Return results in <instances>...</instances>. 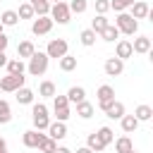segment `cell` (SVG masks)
Here are the masks:
<instances>
[{
  "label": "cell",
  "instance_id": "1",
  "mask_svg": "<svg viewBox=\"0 0 153 153\" xmlns=\"http://www.w3.org/2000/svg\"><path fill=\"white\" fill-rule=\"evenodd\" d=\"M48 62H50V57L45 55V53H33L31 57H29V65H26V69H29V74L31 76H41V74H45V69H48Z\"/></svg>",
  "mask_w": 153,
  "mask_h": 153
},
{
  "label": "cell",
  "instance_id": "2",
  "mask_svg": "<svg viewBox=\"0 0 153 153\" xmlns=\"http://www.w3.org/2000/svg\"><path fill=\"white\" fill-rule=\"evenodd\" d=\"M31 120H33V129H36V131L48 129V124H50L48 108H45L43 103H33V108H31Z\"/></svg>",
  "mask_w": 153,
  "mask_h": 153
},
{
  "label": "cell",
  "instance_id": "3",
  "mask_svg": "<svg viewBox=\"0 0 153 153\" xmlns=\"http://www.w3.org/2000/svg\"><path fill=\"white\" fill-rule=\"evenodd\" d=\"M115 26H117L120 33H127V36H134V33L139 31V22H136L129 12H120L117 19H115Z\"/></svg>",
  "mask_w": 153,
  "mask_h": 153
},
{
  "label": "cell",
  "instance_id": "4",
  "mask_svg": "<svg viewBox=\"0 0 153 153\" xmlns=\"http://www.w3.org/2000/svg\"><path fill=\"white\" fill-rule=\"evenodd\" d=\"M48 17L53 19V24H55V22H57V24H67V22L72 19V12H69L67 2H55V5H50Z\"/></svg>",
  "mask_w": 153,
  "mask_h": 153
},
{
  "label": "cell",
  "instance_id": "5",
  "mask_svg": "<svg viewBox=\"0 0 153 153\" xmlns=\"http://www.w3.org/2000/svg\"><path fill=\"white\" fill-rule=\"evenodd\" d=\"M24 74H7V76H0V91L5 93H14L17 88L24 86Z\"/></svg>",
  "mask_w": 153,
  "mask_h": 153
},
{
  "label": "cell",
  "instance_id": "6",
  "mask_svg": "<svg viewBox=\"0 0 153 153\" xmlns=\"http://www.w3.org/2000/svg\"><path fill=\"white\" fill-rule=\"evenodd\" d=\"M45 55L48 57H65L67 55V41L65 38H53L50 43H48V48H45Z\"/></svg>",
  "mask_w": 153,
  "mask_h": 153
},
{
  "label": "cell",
  "instance_id": "7",
  "mask_svg": "<svg viewBox=\"0 0 153 153\" xmlns=\"http://www.w3.org/2000/svg\"><path fill=\"white\" fill-rule=\"evenodd\" d=\"M96 96H98V108H100V110H105V108L115 100V88H112L110 84H103V86H98Z\"/></svg>",
  "mask_w": 153,
  "mask_h": 153
},
{
  "label": "cell",
  "instance_id": "8",
  "mask_svg": "<svg viewBox=\"0 0 153 153\" xmlns=\"http://www.w3.org/2000/svg\"><path fill=\"white\" fill-rule=\"evenodd\" d=\"M50 29H53V19L50 17H36L31 22V33L33 36H45V33H50Z\"/></svg>",
  "mask_w": 153,
  "mask_h": 153
},
{
  "label": "cell",
  "instance_id": "9",
  "mask_svg": "<svg viewBox=\"0 0 153 153\" xmlns=\"http://www.w3.org/2000/svg\"><path fill=\"white\" fill-rule=\"evenodd\" d=\"M43 139H45V134L36 131V129H29V131H24V134H22V143H24L26 148H38Z\"/></svg>",
  "mask_w": 153,
  "mask_h": 153
},
{
  "label": "cell",
  "instance_id": "10",
  "mask_svg": "<svg viewBox=\"0 0 153 153\" xmlns=\"http://www.w3.org/2000/svg\"><path fill=\"white\" fill-rule=\"evenodd\" d=\"M103 69H105V74H108V76H120V74L124 72V62H122L120 57H108Z\"/></svg>",
  "mask_w": 153,
  "mask_h": 153
},
{
  "label": "cell",
  "instance_id": "11",
  "mask_svg": "<svg viewBox=\"0 0 153 153\" xmlns=\"http://www.w3.org/2000/svg\"><path fill=\"white\" fill-rule=\"evenodd\" d=\"M48 136H50L53 141L65 139V136H67V124H65V122H57V120L50 122V124H48Z\"/></svg>",
  "mask_w": 153,
  "mask_h": 153
},
{
  "label": "cell",
  "instance_id": "12",
  "mask_svg": "<svg viewBox=\"0 0 153 153\" xmlns=\"http://www.w3.org/2000/svg\"><path fill=\"white\" fill-rule=\"evenodd\" d=\"M136 22L139 19H146L148 14H151V7H148V2H143V0H136L134 5H131V12H129Z\"/></svg>",
  "mask_w": 153,
  "mask_h": 153
},
{
  "label": "cell",
  "instance_id": "13",
  "mask_svg": "<svg viewBox=\"0 0 153 153\" xmlns=\"http://www.w3.org/2000/svg\"><path fill=\"white\" fill-rule=\"evenodd\" d=\"M33 53H36L33 41H19V45H17V57L19 60H29Z\"/></svg>",
  "mask_w": 153,
  "mask_h": 153
},
{
  "label": "cell",
  "instance_id": "14",
  "mask_svg": "<svg viewBox=\"0 0 153 153\" xmlns=\"http://www.w3.org/2000/svg\"><path fill=\"white\" fill-rule=\"evenodd\" d=\"M134 55V50H131V41H117V45H115V57H120L122 62L127 60V57H131Z\"/></svg>",
  "mask_w": 153,
  "mask_h": 153
},
{
  "label": "cell",
  "instance_id": "15",
  "mask_svg": "<svg viewBox=\"0 0 153 153\" xmlns=\"http://www.w3.org/2000/svg\"><path fill=\"white\" fill-rule=\"evenodd\" d=\"M103 112H105L110 120H122V115H124V103H122V100H112Z\"/></svg>",
  "mask_w": 153,
  "mask_h": 153
},
{
  "label": "cell",
  "instance_id": "16",
  "mask_svg": "<svg viewBox=\"0 0 153 153\" xmlns=\"http://www.w3.org/2000/svg\"><path fill=\"white\" fill-rule=\"evenodd\" d=\"M131 50H134V53H141V55L151 53V38H148V36H136L134 43H131Z\"/></svg>",
  "mask_w": 153,
  "mask_h": 153
},
{
  "label": "cell",
  "instance_id": "17",
  "mask_svg": "<svg viewBox=\"0 0 153 153\" xmlns=\"http://www.w3.org/2000/svg\"><path fill=\"white\" fill-rule=\"evenodd\" d=\"M120 124H122V131H124V134H134L136 127H139V120H136L134 115H122Z\"/></svg>",
  "mask_w": 153,
  "mask_h": 153
},
{
  "label": "cell",
  "instance_id": "18",
  "mask_svg": "<svg viewBox=\"0 0 153 153\" xmlns=\"http://www.w3.org/2000/svg\"><path fill=\"white\" fill-rule=\"evenodd\" d=\"M14 93H17V103H19V105H31V103H33V91H31V88L22 86V88H17Z\"/></svg>",
  "mask_w": 153,
  "mask_h": 153
},
{
  "label": "cell",
  "instance_id": "19",
  "mask_svg": "<svg viewBox=\"0 0 153 153\" xmlns=\"http://www.w3.org/2000/svg\"><path fill=\"white\" fill-rule=\"evenodd\" d=\"M29 5L33 7V14H38V17H48V12H50L48 0H29Z\"/></svg>",
  "mask_w": 153,
  "mask_h": 153
},
{
  "label": "cell",
  "instance_id": "20",
  "mask_svg": "<svg viewBox=\"0 0 153 153\" xmlns=\"http://www.w3.org/2000/svg\"><path fill=\"white\" fill-rule=\"evenodd\" d=\"M67 100L76 105V103H81V100H86V91H84L81 86H72V88L67 91Z\"/></svg>",
  "mask_w": 153,
  "mask_h": 153
},
{
  "label": "cell",
  "instance_id": "21",
  "mask_svg": "<svg viewBox=\"0 0 153 153\" xmlns=\"http://www.w3.org/2000/svg\"><path fill=\"white\" fill-rule=\"evenodd\" d=\"M7 74H24V69H26V65H24V60H19V57H14V60H7Z\"/></svg>",
  "mask_w": 153,
  "mask_h": 153
},
{
  "label": "cell",
  "instance_id": "22",
  "mask_svg": "<svg viewBox=\"0 0 153 153\" xmlns=\"http://www.w3.org/2000/svg\"><path fill=\"white\" fill-rule=\"evenodd\" d=\"M134 117H136L139 122H148V120L153 117V108H151V105H136Z\"/></svg>",
  "mask_w": 153,
  "mask_h": 153
},
{
  "label": "cell",
  "instance_id": "23",
  "mask_svg": "<svg viewBox=\"0 0 153 153\" xmlns=\"http://www.w3.org/2000/svg\"><path fill=\"white\" fill-rule=\"evenodd\" d=\"M108 24H110V22L105 19V14H96V17L91 19V31H93V33L98 36V33H100V31H103V29H105Z\"/></svg>",
  "mask_w": 153,
  "mask_h": 153
},
{
  "label": "cell",
  "instance_id": "24",
  "mask_svg": "<svg viewBox=\"0 0 153 153\" xmlns=\"http://www.w3.org/2000/svg\"><path fill=\"white\" fill-rule=\"evenodd\" d=\"M38 96H43V98H53V96H57L55 84H53V81H41V86H38Z\"/></svg>",
  "mask_w": 153,
  "mask_h": 153
},
{
  "label": "cell",
  "instance_id": "25",
  "mask_svg": "<svg viewBox=\"0 0 153 153\" xmlns=\"http://www.w3.org/2000/svg\"><path fill=\"white\" fill-rule=\"evenodd\" d=\"M96 134H98V139H100V143H103V146H110V143L115 141V131H112L110 127H100Z\"/></svg>",
  "mask_w": 153,
  "mask_h": 153
},
{
  "label": "cell",
  "instance_id": "26",
  "mask_svg": "<svg viewBox=\"0 0 153 153\" xmlns=\"http://www.w3.org/2000/svg\"><path fill=\"white\" fill-rule=\"evenodd\" d=\"M17 22H19V17H17L14 10H5V12L0 14V24H2V26H14Z\"/></svg>",
  "mask_w": 153,
  "mask_h": 153
},
{
  "label": "cell",
  "instance_id": "27",
  "mask_svg": "<svg viewBox=\"0 0 153 153\" xmlns=\"http://www.w3.org/2000/svg\"><path fill=\"white\" fill-rule=\"evenodd\" d=\"M98 36H100L103 41H108V43H112V41H115L117 36H120V31H117V26H115V24H108V26H105V29H103V31H100Z\"/></svg>",
  "mask_w": 153,
  "mask_h": 153
},
{
  "label": "cell",
  "instance_id": "28",
  "mask_svg": "<svg viewBox=\"0 0 153 153\" xmlns=\"http://www.w3.org/2000/svg\"><path fill=\"white\" fill-rule=\"evenodd\" d=\"M76 115H79L81 120H88V117L93 115V105H91L88 100H81V103H76Z\"/></svg>",
  "mask_w": 153,
  "mask_h": 153
},
{
  "label": "cell",
  "instance_id": "29",
  "mask_svg": "<svg viewBox=\"0 0 153 153\" xmlns=\"http://www.w3.org/2000/svg\"><path fill=\"white\" fill-rule=\"evenodd\" d=\"M86 148H91L93 153H100V151H105V146L100 143V139H98V134L93 131V134H88V139H86Z\"/></svg>",
  "mask_w": 153,
  "mask_h": 153
},
{
  "label": "cell",
  "instance_id": "30",
  "mask_svg": "<svg viewBox=\"0 0 153 153\" xmlns=\"http://www.w3.org/2000/svg\"><path fill=\"white\" fill-rule=\"evenodd\" d=\"M134 148V141L129 139V136H120L117 141H115V151L117 153H127V151H131Z\"/></svg>",
  "mask_w": 153,
  "mask_h": 153
},
{
  "label": "cell",
  "instance_id": "31",
  "mask_svg": "<svg viewBox=\"0 0 153 153\" xmlns=\"http://www.w3.org/2000/svg\"><path fill=\"white\" fill-rule=\"evenodd\" d=\"M60 69H62V72H74V69H76V57H74V55L60 57Z\"/></svg>",
  "mask_w": 153,
  "mask_h": 153
},
{
  "label": "cell",
  "instance_id": "32",
  "mask_svg": "<svg viewBox=\"0 0 153 153\" xmlns=\"http://www.w3.org/2000/svg\"><path fill=\"white\" fill-rule=\"evenodd\" d=\"M67 7H69L72 14H84V12L88 10V2H86V0H72Z\"/></svg>",
  "mask_w": 153,
  "mask_h": 153
},
{
  "label": "cell",
  "instance_id": "33",
  "mask_svg": "<svg viewBox=\"0 0 153 153\" xmlns=\"http://www.w3.org/2000/svg\"><path fill=\"white\" fill-rule=\"evenodd\" d=\"M12 120V110H10V103L0 98V124H7Z\"/></svg>",
  "mask_w": 153,
  "mask_h": 153
},
{
  "label": "cell",
  "instance_id": "34",
  "mask_svg": "<svg viewBox=\"0 0 153 153\" xmlns=\"http://www.w3.org/2000/svg\"><path fill=\"white\" fill-rule=\"evenodd\" d=\"M17 17H19V19H33L36 14H33V7H31L29 2H22L19 10H17Z\"/></svg>",
  "mask_w": 153,
  "mask_h": 153
},
{
  "label": "cell",
  "instance_id": "35",
  "mask_svg": "<svg viewBox=\"0 0 153 153\" xmlns=\"http://www.w3.org/2000/svg\"><path fill=\"white\" fill-rule=\"evenodd\" d=\"M79 41H81V45H86V48H91V45L96 43V33H93L91 29H84V31L79 33Z\"/></svg>",
  "mask_w": 153,
  "mask_h": 153
},
{
  "label": "cell",
  "instance_id": "36",
  "mask_svg": "<svg viewBox=\"0 0 153 153\" xmlns=\"http://www.w3.org/2000/svg\"><path fill=\"white\" fill-rule=\"evenodd\" d=\"M55 148H57V141H53L48 134H45V139L41 141V146H38V151L41 153H55Z\"/></svg>",
  "mask_w": 153,
  "mask_h": 153
},
{
  "label": "cell",
  "instance_id": "37",
  "mask_svg": "<svg viewBox=\"0 0 153 153\" xmlns=\"http://www.w3.org/2000/svg\"><path fill=\"white\" fill-rule=\"evenodd\" d=\"M134 2H136V0H110V10H115V12L120 14V12H124L127 7H131Z\"/></svg>",
  "mask_w": 153,
  "mask_h": 153
},
{
  "label": "cell",
  "instance_id": "38",
  "mask_svg": "<svg viewBox=\"0 0 153 153\" xmlns=\"http://www.w3.org/2000/svg\"><path fill=\"white\" fill-rule=\"evenodd\" d=\"M55 112V117H57V122H67V117L72 115V110H69V105L67 108H57V110H53Z\"/></svg>",
  "mask_w": 153,
  "mask_h": 153
},
{
  "label": "cell",
  "instance_id": "39",
  "mask_svg": "<svg viewBox=\"0 0 153 153\" xmlns=\"http://www.w3.org/2000/svg\"><path fill=\"white\" fill-rule=\"evenodd\" d=\"M110 10V0H96V12L98 14H105Z\"/></svg>",
  "mask_w": 153,
  "mask_h": 153
},
{
  "label": "cell",
  "instance_id": "40",
  "mask_svg": "<svg viewBox=\"0 0 153 153\" xmlns=\"http://www.w3.org/2000/svg\"><path fill=\"white\" fill-rule=\"evenodd\" d=\"M7 43H10V38H7L5 33H0V50H5V48H7Z\"/></svg>",
  "mask_w": 153,
  "mask_h": 153
},
{
  "label": "cell",
  "instance_id": "41",
  "mask_svg": "<svg viewBox=\"0 0 153 153\" xmlns=\"http://www.w3.org/2000/svg\"><path fill=\"white\" fill-rule=\"evenodd\" d=\"M7 65V55H5V50H0V67H5Z\"/></svg>",
  "mask_w": 153,
  "mask_h": 153
},
{
  "label": "cell",
  "instance_id": "42",
  "mask_svg": "<svg viewBox=\"0 0 153 153\" xmlns=\"http://www.w3.org/2000/svg\"><path fill=\"white\" fill-rule=\"evenodd\" d=\"M55 153H72V151H69L67 146H57V148H55Z\"/></svg>",
  "mask_w": 153,
  "mask_h": 153
},
{
  "label": "cell",
  "instance_id": "43",
  "mask_svg": "<svg viewBox=\"0 0 153 153\" xmlns=\"http://www.w3.org/2000/svg\"><path fill=\"white\" fill-rule=\"evenodd\" d=\"M76 153H93L91 148H86V146H81V148H76Z\"/></svg>",
  "mask_w": 153,
  "mask_h": 153
},
{
  "label": "cell",
  "instance_id": "44",
  "mask_svg": "<svg viewBox=\"0 0 153 153\" xmlns=\"http://www.w3.org/2000/svg\"><path fill=\"white\" fill-rule=\"evenodd\" d=\"M0 151H7V143H5V139L0 136Z\"/></svg>",
  "mask_w": 153,
  "mask_h": 153
},
{
  "label": "cell",
  "instance_id": "45",
  "mask_svg": "<svg viewBox=\"0 0 153 153\" xmlns=\"http://www.w3.org/2000/svg\"><path fill=\"white\" fill-rule=\"evenodd\" d=\"M48 2H50V5H55V2H65V0H48Z\"/></svg>",
  "mask_w": 153,
  "mask_h": 153
},
{
  "label": "cell",
  "instance_id": "46",
  "mask_svg": "<svg viewBox=\"0 0 153 153\" xmlns=\"http://www.w3.org/2000/svg\"><path fill=\"white\" fill-rule=\"evenodd\" d=\"M127 153H139V151H136V148H131V151H127Z\"/></svg>",
  "mask_w": 153,
  "mask_h": 153
},
{
  "label": "cell",
  "instance_id": "47",
  "mask_svg": "<svg viewBox=\"0 0 153 153\" xmlns=\"http://www.w3.org/2000/svg\"><path fill=\"white\" fill-rule=\"evenodd\" d=\"M2 29H5V26H2V24H0V33H2Z\"/></svg>",
  "mask_w": 153,
  "mask_h": 153
},
{
  "label": "cell",
  "instance_id": "48",
  "mask_svg": "<svg viewBox=\"0 0 153 153\" xmlns=\"http://www.w3.org/2000/svg\"><path fill=\"white\" fill-rule=\"evenodd\" d=\"M0 93H2V91H0Z\"/></svg>",
  "mask_w": 153,
  "mask_h": 153
}]
</instances>
